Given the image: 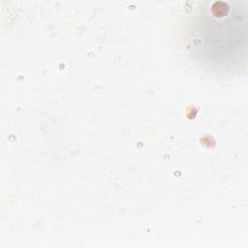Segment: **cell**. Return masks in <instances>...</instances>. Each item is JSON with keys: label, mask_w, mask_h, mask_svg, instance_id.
Here are the masks:
<instances>
[{"label": "cell", "mask_w": 248, "mask_h": 248, "mask_svg": "<svg viewBox=\"0 0 248 248\" xmlns=\"http://www.w3.org/2000/svg\"><path fill=\"white\" fill-rule=\"evenodd\" d=\"M184 42L192 58L204 70L231 74L245 66L247 8L240 1L198 2L184 23Z\"/></svg>", "instance_id": "6da1fadb"}]
</instances>
